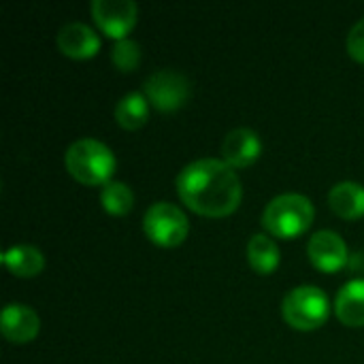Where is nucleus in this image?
Returning <instances> with one entry per match:
<instances>
[{"mask_svg": "<svg viewBox=\"0 0 364 364\" xmlns=\"http://www.w3.org/2000/svg\"><path fill=\"white\" fill-rule=\"evenodd\" d=\"M331 209L343 220H358L364 215V186L356 181H339L328 192Z\"/></svg>", "mask_w": 364, "mask_h": 364, "instance_id": "13", "label": "nucleus"}, {"mask_svg": "<svg viewBox=\"0 0 364 364\" xmlns=\"http://www.w3.org/2000/svg\"><path fill=\"white\" fill-rule=\"evenodd\" d=\"M92 17L105 34L122 41L134 28L139 6L132 0H94Z\"/></svg>", "mask_w": 364, "mask_h": 364, "instance_id": "7", "label": "nucleus"}, {"mask_svg": "<svg viewBox=\"0 0 364 364\" xmlns=\"http://www.w3.org/2000/svg\"><path fill=\"white\" fill-rule=\"evenodd\" d=\"M348 51L354 60L364 64V17L358 19L348 34Z\"/></svg>", "mask_w": 364, "mask_h": 364, "instance_id": "19", "label": "nucleus"}, {"mask_svg": "<svg viewBox=\"0 0 364 364\" xmlns=\"http://www.w3.org/2000/svg\"><path fill=\"white\" fill-rule=\"evenodd\" d=\"M335 314L346 326H364V279H350L335 299Z\"/></svg>", "mask_w": 364, "mask_h": 364, "instance_id": "12", "label": "nucleus"}, {"mask_svg": "<svg viewBox=\"0 0 364 364\" xmlns=\"http://www.w3.org/2000/svg\"><path fill=\"white\" fill-rule=\"evenodd\" d=\"M143 230L149 237V241H154L156 245L162 247H175L179 243H183V239L190 232V224L186 213L166 200L154 203L145 215H143Z\"/></svg>", "mask_w": 364, "mask_h": 364, "instance_id": "5", "label": "nucleus"}, {"mask_svg": "<svg viewBox=\"0 0 364 364\" xmlns=\"http://www.w3.org/2000/svg\"><path fill=\"white\" fill-rule=\"evenodd\" d=\"M58 47L68 58L85 60V58H92L98 51L100 38L94 32V28H90L87 23L68 21L58 30Z\"/></svg>", "mask_w": 364, "mask_h": 364, "instance_id": "11", "label": "nucleus"}, {"mask_svg": "<svg viewBox=\"0 0 364 364\" xmlns=\"http://www.w3.org/2000/svg\"><path fill=\"white\" fill-rule=\"evenodd\" d=\"M41 320L36 311L23 303H9L0 316V331L11 343H28L38 335Z\"/></svg>", "mask_w": 364, "mask_h": 364, "instance_id": "10", "label": "nucleus"}, {"mask_svg": "<svg viewBox=\"0 0 364 364\" xmlns=\"http://www.w3.org/2000/svg\"><path fill=\"white\" fill-rule=\"evenodd\" d=\"M307 256L311 264L324 273H335L350 262L348 245L335 230H318L307 243Z\"/></svg>", "mask_w": 364, "mask_h": 364, "instance_id": "8", "label": "nucleus"}, {"mask_svg": "<svg viewBox=\"0 0 364 364\" xmlns=\"http://www.w3.org/2000/svg\"><path fill=\"white\" fill-rule=\"evenodd\" d=\"M149 100L141 92H130L115 105V122L126 130L141 128L149 117Z\"/></svg>", "mask_w": 364, "mask_h": 364, "instance_id": "16", "label": "nucleus"}, {"mask_svg": "<svg viewBox=\"0 0 364 364\" xmlns=\"http://www.w3.org/2000/svg\"><path fill=\"white\" fill-rule=\"evenodd\" d=\"M100 205L111 215H126L134 207V194L124 181H109L100 190Z\"/></svg>", "mask_w": 364, "mask_h": 364, "instance_id": "17", "label": "nucleus"}, {"mask_svg": "<svg viewBox=\"0 0 364 364\" xmlns=\"http://www.w3.org/2000/svg\"><path fill=\"white\" fill-rule=\"evenodd\" d=\"M111 60H113L117 70L130 73L141 64V45L132 38L115 41V45L111 49Z\"/></svg>", "mask_w": 364, "mask_h": 364, "instance_id": "18", "label": "nucleus"}, {"mask_svg": "<svg viewBox=\"0 0 364 364\" xmlns=\"http://www.w3.org/2000/svg\"><path fill=\"white\" fill-rule=\"evenodd\" d=\"M179 198L198 215H230L243 198V186L237 171L218 158H200L177 175Z\"/></svg>", "mask_w": 364, "mask_h": 364, "instance_id": "1", "label": "nucleus"}, {"mask_svg": "<svg viewBox=\"0 0 364 364\" xmlns=\"http://www.w3.org/2000/svg\"><path fill=\"white\" fill-rule=\"evenodd\" d=\"M115 154L98 139H77L68 145L64 154L66 171L85 186H105L109 183L115 171Z\"/></svg>", "mask_w": 364, "mask_h": 364, "instance_id": "2", "label": "nucleus"}, {"mask_svg": "<svg viewBox=\"0 0 364 364\" xmlns=\"http://www.w3.org/2000/svg\"><path fill=\"white\" fill-rule=\"evenodd\" d=\"M262 154V141L252 128H232L222 141V158L232 168L252 166Z\"/></svg>", "mask_w": 364, "mask_h": 364, "instance_id": "9", "label": "nucleus"}, {"mask_svg": "<svg viewBox=\"0 0 364 364\" xmlns=\"http://www.w3.org/2000/svg\"><path fill=\"white\" fill-rule=\"evenodd\" d=\"M279 258H282L279 247L271 235H264V232L252 235V239L247 243V260L256 273H260V275L273 273L279 267Z\"/></svg>", "mask_w": 364, "mask_h": 364, "instance_id": "15", "label": "nucleus"}, {"mask_svg": "<svg viewBox=\"0 0 364 364\" xmlns=\"http://www.w3.org/2000/svg\"><path fill=\"white\" fill-rule=\"evenodd\" d=\"M2 260L17 277H36L45 269V256L34 245H13L4 250Z\"/></svg>", "mask_w": 364, "mask_h": 364, "instance_id": "14", "label": "nucleus"}, {"mask_svg": "<svg viewBox=\"0 0 364 364\" xmlns=\"http://www.w3.org/2000/svg\"><path fill=\"white\" fill-rule=\"evenodd\" d=\"M284 320L296 331H316L331 316V303L318 286H299L284 296Z\"/></svg>", "mask_w": 364, "mask_h": 364, "instance_id": "4", "label": "nucleus"}, {"mask_svg": "<svg viewBox=\"0 0 364 364\" xmlns=\"http://www.w3.org/2000/svg\"><path fill=\"white\" fill-rule=\"evenodd\" d=\"M143 94L158 111H175L190 98V81L177 70L162 68L145 79Z\"/></svg>", "mask_w": 364, "mask_h": 364, "instance_id": "6", "label": "nucleus"}, {"mask_svg": "<svg viewBox=\"0 0 364 364\" xmlns=\"http://www.w3.org/2000/svg\"><path fill=\"white\" fill-rule=\"evenodd\" d=\"M314 203L303 194H279L275 196L264 213H262V226L271 237L277 239H294L307 232V228L314 222Z\"/></svg>", "mask_w": 364, "mask_h": 364, "instance_id": "3", "label": "nucleus"}]
</instances>
